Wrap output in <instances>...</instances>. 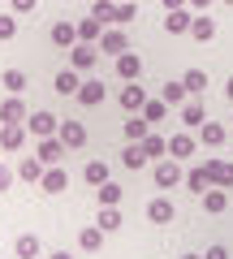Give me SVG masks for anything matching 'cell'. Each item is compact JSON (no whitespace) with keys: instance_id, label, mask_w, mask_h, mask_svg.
<instances>
[{"instance_id":"cell-1","label":"cell","mask_w":233,"mask_h":259,"mask_svg":"<svg viewBox=\"0 0 233 259\" xmlns=\"http://www.w3.org/2000/svg\"><path fill=\"white\" fill-rule=\"evenodd\" d=\"M95 61H100V44H82V39H78V44L69 48V69H78V74L95 69Z\"/></svg>"},{"instance_id":"cell-2","label":"cell","mask_w":233,"mask_h":259,"mask_svg":"<svg viewBox=\"0 0 233 259\" xmlns=\"http://www.w3.org/2000/svg\"><path fill=\"white\" fill-rule=\"evenodd\" d=\"M56 125H61V117H52L48 108H39V112H30V117H26L30 139H48V134H56Z\"/></svg>"},{"instance_id":"cell-3","label":"cell","mask_w":233,"mask_h":259,"mask_svg":"<svg viewBox=\"0 0 233 259\" xmlns=\"http://www.w3.org/2000/svg\"><path fill=\"white\" fill-rule=\"evenodd\" d=\"M30 108L22 104V95H9V100L0 104V125H26Z\"/></svg>"},{"instance_id":"cell-4","label":"cell","mask_w":233,"mask_h":259,"mask_svg":"<svg viewBox=\"0 0 233 259\" xmlns=\"http://www.w3.org/2000/svg\"><path fill=\"white\" fill-rule=\"evenodd\" d=\"M39 143V160L43 164H61V160L69 156V147L61 143V134H48V139H35Z\"/></svg>"},{"instance_id":"cell-5","label":"cell","mask_w":233,"mask_h":259,"mask_svg":"<svg viewBox=\"0 0 233 259\" xmlns=\"http://www.w3.org/2000/svg\"><path fill=\"white\" fill-rule=\"evenodd\" d=\"M100 52H108V56L130 52V39H125V30H121V26H104V35H100Z\"/></svg>"},{"instance_id":"cell-6","label":"cell","mask_w":233,"mask_h":259,"mask_svg":"<svg viewBox=\"0 0 233 259\" xmlns=\"http://www.w3.org/2000/svg\"><path fill=\"white\" fill-rule=\"evenodd\" d=\"M151 177H156V186H160V190H168V186H177L186 173H181V160H173V156H168V160H160V164H156V173H151Z\"/></svg>"},{"instance_id":"cell-7","label":"cell","mask_w":233,"mask_h":259,"mask_svg":"<svg viewBox=\"0 0 233 259\" xmlns=\"http://www.w3.org/2000/svg\"><path fill=\"white\" fill-rule=\"evenodd\" d=\"M56 134H61V143H65L69 151L86 147V125H82V121H61V125H56Z\"/></svg>"},{"instance_id":"cell-8","label":"cell","mask_w":233,"mask_h":259,"mask_svg":"<svg viewBox=\"0 0 233 259\" xmlns=\"http://www.w3.org/2000/svg\"><path fill=\"white\" fill-rule=\"evenodd\" d=\"M117 78H121V82H138L143 78V56L138 52H121L117 56Z\"/></svg>"},{"instance_id":"cell-9","label":"cell","mask_w":233,"mask_h":259,"mask_svg":"<svg viewBox=\"0 0 233 259\" xmlns=\"http://www.w3.org/2000/svg\"><path fill=\"white\" fill-rule=\"evenodd\" d=\"M65 186H69V173L61 164H48L43 168V177H39V190H43V194H61Z\"/></svg>"},{"instance_id":"cell-10","label":"cell","mask_w":233,"mask_h":259,"mask_svg":"<svg viewBox=\"0 0 233 259\" xmlns=\"http://www.w3.org/2000/svg\"><path fill=\"white\" fill-rule=\"evenodd\" d=\"M207 177H212V186H224V190H233V160H207Z\"/></svg>"},{"instance_id":"cell-11","label":"cell","mask_w":233,"mask_h":259,"mask_svg":"<svg viewBox=\"0 0 233 259\" xmlns=\"http://www.w3.org/2000/svg\"><path fill=\"white\" fill-rule=\"evenodd\" d=\"M117 104H121L125 112H143V104H147V91H143V82H125L121 95H117Z\"/></svg>"},{"instance_id":"cell-12","label":"cell","mask_w":233,"mask_h":259,"mask_svg":"<svg viewBox=\"0 0 233 259\" xmlns=\"http://www.w3.org/2000/svg\"><path fill=\"white\" fill-rule=\"evenodd\" d=\"M26 139H30L26 125H0V147H5V151H22Z\"/></svg>"},{"instance_id":"cell-13","label":"cell","mask_w":233,"mask_h":259,"mask_svg":"<svg viewBox=\"0 0 233 259\" xmlns=\"http://www.w3.org/2000/svg\"><path fill=\"white\" fill-rule=\"evenodd\" d=\"M147 221L151 225H173V221H177V207L168 203V199H151V203H147Z\"/></svg>"},{"instance_id":"cell-14","label":"cell","mask_w":233,"mask_h":259,"mask_svg":"<svg viewBox=\"0 0 233 259\" xmlns=\"http://www.w3.org/2000/svg\"><path fill=\"white\" fill-rule=\"evenodd\" d=\"M48 39H52L56 48H65V52H69V48L78 44V22H65V18H61V22L52 26V35H48Z\"/></svg>"},{"instance_id":"cell-15","label":"cell","mask_w":233,"mask_h":259,"mask_svg":"<svg viewBox=\"0 0 233 259\" xmlns=\"http://www.w3.org/2000/svg\"><path fill=\"white\" fill-rule=\"evenodd\" d=\"M224 139H229V130H224L220 121H203V125H199V143H203V147H224Z\"/></svg>"},{"instance_id":"cell-16","label":"cell","mask_w":233,"mask_h":259,"mask_svg":"<svg viewBox=\"0 0 233 259\" xmlns=\"http://www.w3.org/2000/svg\"><path fill=\"white\" fill-rule=\"evenodd\" d=\"M199 199H203V212H207V216H220L224 207H229V194H224V186H212V190H203Z\"/></svg>"},{"instance_id":"cell-17","label":"cell","mask_w":233,"mask_h":259,"mask_svg":"<svg viewBox=\"0 0 233 259\" xmlns=\"http://www.w3.org/2000/svg\"><path fill=\"white\" fill-rule=\"evenodd\" d=\"M177 117H181V125H186V130H199L207 121V112H203V104H199V100H186L177 108Z\"/></svg>"},{"instance_id":"cell-18","label":"cell","mask_w":233,"mask_h":259,"mask_svg":"<svg viewBox=\"0 0 233 259\" xmlns=\"http://www.w3.org/2000/svg\"><path fill=\"white\" fill-rule=\"evenodd\" d=\"M195 134H186V130H181V134H173V139H168V156L173 160H186V156H195Z\"/></svg>"},{"instance_id":"cell-19","label":"cell","mask_w":233,"mask_h":259,"mask_svg":"<svg viewBox=\"0 0 233 259\" xmlns=\"http://www.w3.org/2000/svg\"><path fill=\"white\" fill-rule=\"evenodd\" d=\"M190 22H195V13H190V9H173L164 18V30H168V35H190Z\"/></svg>"},{"instance_id":"cell-20","label":"cell","mask_w":233,"mask_h":259,"mask_svg":"<svg viewBox=\"0 0 233 259\" xmlns=\"http://www.w3.org/2000/svg\"><path fill=\"white\" fill-rule=\"evenodd\" d=\"M78 87H82L78 69H61V74L52 78V91H56V95H78Z\"/></svg>"},{"instance_id":"cell-21","label":"cell","mask_w":233,"mask_h":259,"mask_svg":"<svg viewBox=\"0 0 233 259\" xmlns=\"http://www.w3.org/2000/svg\"><path fill=\"white\" fill-rule=\"evenodd\" d=\"M43 168H48V164H43L39 156H22V160H18V177H22V182H35V186H39Z\"/></svg>"},{"instance_id":"cell-22","label":"cell","mask_w":233,"mask_h":259,"mask_svg":"<svg viewBox=\"0 0 233 259\" xmlns=\"http://www.w3.org/2000/svg\"><path fill=\"white\" fill-rule=\"evenodd\" d=\"M95 199H100V207H121V186L108 177L104 186H95Z\"/></svg>"},{"instance_id":"cell-23","label":"cell","mask_w":233,"mask_h":259,"mask_svg":"<svg viewBox=\"0 0 233 259\" xmlns=\"http://www.w3.org/2000/svg\"><path fill=\"white\" fill-rule=\"evenodd\" d=\"M160 100H164L168 108H181V104L190 100V91L181 87V78H177V82H164V91H160Z\"/></svg>"},{"instance_id":"cell-24","label":"cell","mask_w":233,"mask_h":259,"mask_svg":"<svg viewBox=\"0 0 233 259\" xmlns=\"http://www.w3.org/2000/svg\"><path fill=\"white\" fill-rule=\"evenodd\" d=\"M78 100H82L86 108H95V104H104V82H95V78H86V82L78 87Z\"/></svg>"},{"instance_id":"cell-25","label":"cell","mask_w":233,"mask_h":259,"mask_svg":"<svg viewBox=\"0 0 233 259\" xmlns=\"http://www.w3.org/2000/svg\"><path fill=\"white\" fill-rule=\"evenodd\" d=\"M91 18L104 22V26H117V0H95V5H91Z\"/></svg>"},{"instance_id":"cell-26","label":"cell","mask_w":233,"mask_h":259,"mask_svg":"<svg viewBox=\"0 0 233 259\" xmlns=\"http://www.w3.org/2000/svg\"><path fill=\"white\" fill-rule=\"evenodd\" d=\"M147 134H151V121L143 117V112H138V117H130V121H125V139H130V143H143Z\"/></svg>"},{"instance_id":"cell-27","label":"cell","mask_w":233,"mask_h":259,"mask_svg":"<svg viewBox=\"0 0 233 259\" xmlns=\"http://www.w3.org/2000/svg\"><path fill=\"white\" fill-rule=\"evenodd\" d=\"M100 35H104V22L78 18V39H82V44H100Z\"/></svg>"},{"instance_id":"cell-28","label":"cell","mask_w":233,"mask_h":259,"mask_svg":"<svg viewBox=\"0 0 233 259\" xmlns=\"http://www.w3.org/2000/svg\"><path fill=\"white\" fill-rule=\"evenodd\" d=\"M190 39L212 44V39H216V22H212V18H195V22H190Z\"/></svg>"},{"instance_id":"cell-29","label":"cell","mask_w":233,"mask_h":259,"mask_svg":"<svg viewBox=\"0 0 233 259\" xmlns=\"http://www.w3.org/2000/svg\"><path fill=\"white\" fill-rule=\"evenodd\" d=\"M0 87L9 95H22L26 91V74H22V69H5V74H0Z\"/></svg>"},{"instance_id":"cell-30","label":"cell","mask_w":233,"mask_h":259,"mask_svg":"<svg viewBox=\"0 0 233 259\" xmlns=\"http://www.w3.org/2000/svg\"><path fill=\"white\" fill-rule=\"evenodd\" d=\"M121 164H125V168H143V164H147V151H143V143H125Z\"/></svg>"},{"instance_id":"cell-31","label":"cell","mask_w":233,"mask_h":259,"mask_svg":"<svg viewBox=\"0 0 233 259\" xmlns=\"http://www.w3.org/2000/svg\"><path fill=\"white\" fill-rule=\"evenodd\" d=\"M181 87H186L190 95H203L207 91V74L203 69H186V74H181Z\"/></svg>"},{"instance_id":"cell-32","label":"cell","mask_w":233,"mask_h":259,"mask_svg":"<svg viewBox=\"0 0 233 259\" xmlns=\"http://www.w3.org/2000/svg\"><path fill=\"white\" fill-rule=\"evenodd\" d=\"M82 182L86 186H104L108 182V164H104V160H91V164L82 168Z\"/></svg>"},{"instance_id":"cell-33","label":"cell","mask_w":233,"mask_h":259,"mask_svg":"<svg viewBox=\"0 0 233 259\" xmlns=\"http://www.w3.org/2000/svg\"><path fill=\"white\" fill-rule=\"evenodd\" d=\"M95 225H100L104 233L121 229V207H100V216H95Z\"/></svg>"},{"instance_id":"cell-34","label":"cell","mask_w":233,"mask_h":259,"mask_svg":"<svg viewBox=\"0 0 233 259\" xmlns=\"http://www.w3.org/2000/svg\"><path fill=\"white\" fill-rule=\"evenodd\" d=\"M78 246H82V250H100L104 246V229H100V225L82 229V233H78Z\"/></svg>"},{"instance_id":"cell-35","label":"cell","mask_w":233,"mask_h":259,"mask_svg":"<svg viewBox=\"0 0 233 259\" xmlns=\"http://www.w3.org/2000/svg\"><path fill=\"white\" fill-rule=\"evenodd\" d=\"M13 250H18V259H39V238H35V233H22Z\"/></svg>"},{"instance_id":"cell-36","label":"cell","mask_w":233,"mask_h":259,"mask_svg":"<svg viewBox=\"0 0 233 259\" xmlns=\"http://www.w3.org/2000/svg\"><path fill=\"white\" fill-rule=\"evenodd\" d=\"M186 186H190L195 194L212 190V177H207V168H190V173H186Z\"/></svg>"},{"instance_id":"cell-37","label":"cell","mask_w":233,"mask_h":259,"mask_svg":"<svg viewBox=\"0 0 233 259\" xmlns=\"http://www.w3.org/2000/svg\"><path fill=\"white\" fill-rule=\"evenodd\" d=\"M143 117L156 125V121H164V117H168V104H164V100H147V104H143Z\"/></svg>"},{"instance_id":"cell-38","label":"cell","mask_w":233,"mask_h":259,"mask_svg":"<svg viewBox=\"0 0 233 259\" xmlns=\"http://www.w3.org/2000/svg\"><path fill=\"white\" fill-rule=\"evenodd\" d=\"M143 151H147V160L164 156V151H168V139H160V134H147V139H143Z\"/></svg>"},{"instance_id":"cell-39","label":"cell","mask_w":233,"mask_h":259,"mask_svg":"<svg viewBox=\"0 0 233 259\" xmlns=\"http://www.w3.org/2000/svg\"><path fill=\"white\" fill-rule=\"evenodd\" d=\"M138 18V5L134 0H117V26H125V22Z\"/></svg>"},{"instance_id":"cell-40","label":"cell","mask_w":233,"mask_h":259,"mask_svg":"<svg viewBox=\"0 0 233 259\" xmlns=\"http://www.w3.org/2000/svg\"><path fill=\"white\" fill-rule=\"evenodd\" d=\"M18 35V18L13 13H0V39H13Z\"/></svg>"},{"instance_id":"cell-41","label":"cell","mask_w":233,"mask_h":259,"mask_svg":"<svg viewBox=\"0 0 233 259\" xmlns=\"http://www.w3.org/2000/svg\"><path fill=\"white\" fill-rule=\"evenodd\" d=\"M13 5V13H35L39 9V0H9Z\"/></svg>"},{"instance_id":"cell-42","label":"cell","mask_w":233,"mask_h":259,"mask_svg":"<svg viewBox=\"0 0 233 259\" xmlns=\"http://www.w3.org/2000/svg\"><path fill=\"white\" fill-rule=\"evenodd\" d=\"M13 177H18V173H13L9 164H0V194H5V190H9V186H13Z\"/></svg>"},{"instance_id":"cell-43","label":"cell","mask_w":233,"mask_h":259,"mask_svg":"<svg viewBox=\"0 0 233 259\" xmlns=\"http://www.w3.org/2000/svg\"><path fill=\"white\" fill-rule=\"evenodd\" d=\"M160 5H164V9H168V13H173V9H186L190 0H160Z\"/></svg>"},{"instance_id":"cell-44","label":"cell","mask_w":233,"mask_h":259,"mask_svg":"<svg viewBox=\"0 0 233 259\" xmlns=\"http://www.w3.org/2000/svg\"><path fill=\"white\" fill-rule=\"evenodd\" d=\"M203 259H229V250H224V246H212V250H207Z\"/></svg>"},{"instance_id":"cell-45","label":"cell","mask_w":233,"mask_h":259,"mask_svg":"<svg viewBox=\"0 0 233 259\" xmlns=\"http://www.w3.org/2000/svg\"><path fill=\"white\" fill-rule=\"evenodd\" d=\"M48 259H74V255H69V250H52Z\"/></svg>"},{"instance_id":"cell-46","label":"cell","mask_w":233,"mask_h":259,"mask_svg":"<svg viewBox=\"0 0 233 259\" xmlns=\"http://www.w3.org/2000/svg\"><path fill=\"white\" fill-rule=\"evenodd\" d=\"M207 5H212V0H190V9H207Z\"/></svg>"},{"instance_id":"cell-47","label":"cell","mask_w":233,"mask_h":259,"mask_svg":"<svg viewBox=\"0 0 233 259\" xmlns=\"http://www.w3.org/2000/svg\"><path fill=\"white\" fill-rule=\"evenodd\" d=\"M224 95H229V100H233V78H229V82H224Z\"/></svg>"},{"instance_id":"cell-48","label":"cell","mask_w":233,"mask_h":259,"mask_svg":"<svg viewBox=\"0 0 233 259\" xmlns=\"http://www.w3.org/2000/svg\"><path fill=\"white\" fill-rule=\"evenodd\" d=\"M181 259H203V255H181Z\"/></svg>"},{"instance_id":"cell-49","label":"cell","mask_w":233,"mask_h":259,"mask_svg":"<svg viewBox=\"0 0 233 259\" xmlns=\"http://www.w3.org/2000/svg\"><path fill=\"white\" fill-rule=\"evenodd\" d=\"M224 5H233V0H224Z\"/></svg>"}]
</instances>
